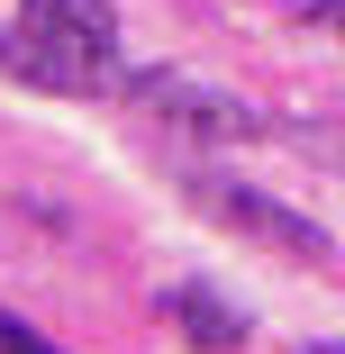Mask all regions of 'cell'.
<instances>
[{
  "label": "cell",
  "instance_id": "obj_2",
  "mask_svg": "<svg viewBox=\"0 0 345 354\" xmlns=\"http://www.w3.org/2000/svg\"><path fill=\"white\" fill-rule=\"evenodd\" d=\"M182 191H191V209H200V218H218V227H227V236H245V245H272V254H291V263H327V254H336L318 218L282 209L272 191H245L236 173L191 164V173H182Z\"/></svg>",
  "mask_w": 345,
  "mask_h": 354
},
{
  "label": "cell",
  "instance_id": "obj_6",
  "mask_svg": "<svg viewBox=\"0 0 345 354\" xmlns=\"http://www.w3.org/2000/svg\"><path fill=\"white\" fill-rule=\"evenodd\" d=\"M300 28H327V37H345V0H300Z\"/></svg>",
  "mask_w": 345,
  "mask_h": 354
},
{
  "label": "cell",
  "instance_id": "obj_1",
  "mask_svg": "<svg viewBox=\"0 0 345 354\" xmlns=\"http://www.w3.org/2000/svg\"><path fill=\"white\" fill-rule=\"evenodd\" d=\"M0 73L64 100L127 91L118 64V10L109 0H19V28H0Z\"/></svg>",
  "mask_w": 345,
  "mask_h": 354
},
{
  "label": "cell",
  "instance_id": "obj_7",
  "mask_svg": "<svg viewBox=\"0 0 345 354\" xmlns=\"http://www.w3.org/2000/svg\"><path fill=\"white\" fill-rule=\"evenodd\" d=\"M300 354H345V345H300Z\"/></svg>",
  "mask_w": 345,
  "mask_h": 354
},
{
  "label": "cell",
  "instance_id": "obj_5",
  "mask_svg": "<svg viewBox=\"0 0 345 354\" xmlns=\"http://www.w3.org/2000/svg\"><path fill=\"white\" fill-rule=\"evenodd\" d=\"M0 354H55V345H46V336H37V327H19V318H10V309H0Z\"/></svg>",
  "mask_w": 345,
  "mask_h": 354
},
{
  "label": "cell",
  "instance_id": "obj_4",
  "mask_svg": "<svg viewBox=\"0 0 345 354\" xmlns=\"http://www.w3.org/2000/svg\"><path fill=\"white\" fill-rule=\"evenodd\" d=\"M164 309H173V327H182L191 345H209V354H227V345H245V318H236V309H227L218 291H200V281H182V291H173Z\"/></svg>",
  "mask_w": 345,
  "mask_h": 354
},
{
  "label": "cell",
  "instance_id": "obj_3",
  "mask_svg": "<svg viewBox=\"0 0 345 354\" xmlns=\"http://www.w3.org/2000/svg\"><path fill=\"white\" fill-rule=\"evenodd\" d=\"M127 100L155 109V118L182 127V136H200V146H254V136H272L263 109H245V100H227V91H209V82H191V73H127Z\"/></svg>",
  "mask_w": 345,
  "mask_h": 354
}]
</instances>
